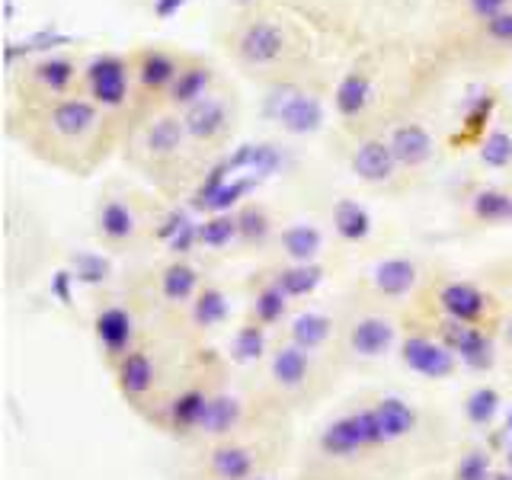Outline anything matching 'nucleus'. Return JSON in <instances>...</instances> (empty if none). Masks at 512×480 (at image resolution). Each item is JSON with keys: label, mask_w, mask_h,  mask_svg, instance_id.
Segmentation results:
<instances>
[{"label": "nucleus", "mask_w": 512, "mask_h": 480, "mask_svg": "<svg viewBox=\"0 0 512 480\" xmlns=\"http://www.w3.org/2000/svg\"><path fill=\"white\" fill-rule=\"evenodd\" d=\"M471 212L477 221H487V224H503L512 221V192L503 189H477L474 199H471Z\"/></svg>", "instance_id": "30"}, {"label": "nucleus", "mask_w": 512, "mask_h": 480, "mask_svg": "<svg viewBox=\"0 0 512 480\" xmlns=\"http://www.w3.org/2000/svg\"><path fill=\"white\" fill-rule=\"evenodd\" d=\"M429 276L432 272L413 256H384L365 272L362 282H356V288L394 311H410L420 301Z\"/></svg>", "instance_id": "12"}, {"label": "nucleus", "mask_w": 512, "mask_h": 480, "mask_svg": "<svg viewBox=\"0 0 512 480\" xmlns=\"http://www.w3.org/2000/svg\"><path fill=\"white\" fill-rule=\"evenodd\" d=\"M160 324H164V320L151 311V304L141 298V292L132 282L100 295L90 308L93 343L106 368L119 365L128 352L138 349Z\"/></svg>", "instance_id": "7"}, {"label": "nucleus", "mask_w": 512, "mask_h": 480, "mask_svg": "<svg viewBox=\"0 0 512 480\" xmlns=\"http://www.w3.org/2000/svg\"><path fill=\"white\" fill-rule=\"evenodd\" d=\"M208 87H212V68H208V64H186L180 77L173 80V87L167 90V96L173 106L189 109L192 103H199L202 96H208Z\"/></svg>", "instance_id": "27"}, {"label": "nucleus", "mask_w": 512, "mask_h": 480, "mask_svg": "<svg viewBox=\"0 0 512 480\" xmlns=\"http://www.w3.org/2000/svg\"><path fill=\"white\" fill-rule=\"evenodd\" d=\"M292 426L253 436L183 445L176 480H276L292 455Z\"/></svg>", "instance_id": "6"}, {"label": "nucleus", "mask_w": 512, "mask_h": 480, "mask_svg": "<svg viewBox=\"0 0 512 480\" xmlns=\"http://www.w3.org/2000/svg\"><path fill=\"white\" fill-rule=\"evenodd\" d=\"M349 170L368 186H388L404 167H400V160L388 144V138H365L352 148Z\"/></svg>", "instance_id": "20"}, {"label": "nucleus", "mask_w": 512, "mask_h": 480, "mask_svg": "<svg viewBox=\"0 0 512 480\" xmlns=\"http://www.w3.org/2000/svg\"><path fill=\"white\" fill-rule=\"evenodd\" d=\"M68 42H71V36H64V32H58V29H39V32H32V36L23 39V42H7L4 58H7V64H13L16 58H26V55H36V52H48V48L68 45Z\"/></svg>", "instance_id": "31"}, {"label": "nucleus", "mask_w": 512, "mask_h": 480, "mask_svg": "<svg viewBox=\"0 0 512 480\" xmlns=\"http://www.w3.org/2000/svg\"><path fill=\"white\" fill-rule=\"evenodd\" d=\"M205 282L208 279L202 276V269L196 263H189L186 256H173V260L148 269L132 285L138 288L141 298L151 304V311L164 320V324H176V317L189 308L192 298L202 292Z\"/></svg>", "instance_id": "10"}, {"label": "nucleus", "mask_w": 512, "mask_h": 480, "mask_svg": "<svg viewBox=\"0 0 512 480\" xmlns=\"http://www.w3.org/2000/svg\"><path fill=\"white\" fill-rule=\"evenodd\" d=\"M487 39L512 45V10L493 16V20H487Z\"/></svg>", "instance_id": "37"}, {"label": "nucleus", "mask_w": 512, "mask_h": 480, "mask_svg": "<svg viewBox=\"0 0 512 480\" xmlns=\"http://www.w3.org/2000/svg\"><path fill=\"white\" fill-rule=\"evenodd\" d=\"M288 48L285 29L272 20H253L237 39V58L247 64V68H269V64L282 61Z\"/></svg>", "instance_id": "19"}, {"label": "nucleus", "mask_w": 512, "mask_h": 480, "mask_svg": "<svg viewBox=\"0 0 512 480\" xmlns=\"http://www.w3.org/2000/svg\"><path fill=\"white\" fill-rule=\"evenodd\" d=\"M237 4H250V0H237Z\"/></svg>", "instance_id": "41"}, {"label": "nucleus", "mask_w": 512, "mask_h": 480, "mask_svg": "<svg viewBox=\"0 0 512 480\" xmlns=\"http://www.w3.org/2000/svg\"><path fill=\"white\" fill-rule=\"evenodd\" d=\"M493 106H496V96L490 90L468 96V100H464V128H468V132H480V128L487 125Z\"/></svg>", "instance_id": "34"}, {"label": "nucleus", "mask_w": 512, "mask_h": 480, "mask_svg": "<svg viewBox=\"0 0 512 480\" xmlns=\"http://www.w3.org/2000/svg\"><path fill=\"white\" fill-rule=\"evenodd\" d=\"M468 7L474 16H480V20H493V16H500L509 10V0H468Z\"/></svg>", "instance_id": "38"}, {"label": "nucleus", "mask_w": 512, "mask_h": 480, "mask_svg": "<svg viewBox=\"0 0 512 480\" xmlns=\"http://www.w3.org/2000/svg\"><path fill=\"white\" fill-rule=\"evenodd\" d=\"M368 100H372V80H368V74H362V71L346 74L333 93V106L343 119H359Z\"/></svg>", "instance_id": "25"}, {"label": "nucleus", "mask_w": 512, "mask_h": 480, "mask_svg": "<svg viewBox=\"0 0 512 480\" xmlns=\"http://www.w3.org/2000/svg\"><path fill=\"white\" fill-rule=\"evenodd\" d=\"M234 218H237V240L244 247H266L272 234H276L263 205H244Z\"/></svg>", "instance_id": "28"}, {"label": "nucleus", "mask_w": 512, "mask_h": 480, "mask_svg": "<svg viewBox=\"0 0 512 480\" xmlns=\"http://www.w3.org/2000/svg\"><path fill=\"white\" fill-rule=\"evenodd\" d=\"M250 375L256 381V388L266 394L269 404L279 413H285L288 420H298V416L327 404L336 391V381L343 378V372L336 368L330 356L301 349L282 340V336H276L266 359Z\"/></svg>", "instance_id": "4"}, {"label": "nucleus", "mask_w": 512, "mask_h": 480, "mask_svg": "<svg viewBox=\"0 0 512 480\" xmlns=\"http://www.w3.org/2000/svg\"><path fill=\"white\" fill-rule=\"evenodd\" d=\"M199 240L205 247H228L231 240H237V218L231 212L208 218L199 228Z\"/></svg>", "instance_id": "33"}, {"label": "nucleus", "mask_w": 512, "mask_h": 480, "mask_svg": "<svg viewBox=\"0 0 512 480\" xmlns=\"http://www.w3.org/2000/svg\"><path fill=\"white\" fill-rule=\"evenodd\" d=\"M13 13H16L13 0H4V16H7V20H13Z\"/></svg>", "instance_id": "40"}, {"label": "nucleus", "mask_w": 512, "mask_h": 480, "mask_svg": "<svg viewBox=\"0 0 512 480\" xmlns=\"http://www.w3.org/2000/svg\"><path fill=\"white\" fill-rule=\"evenodd\" d=\"M298 301H292V295L285 292V288L272 279V272H260L253 282H250V292H247V314L244 320L250 324L263 327L269 333H282V327L288 324V317L295 314Z\"/></svg>", "instance_id": "15"}, {"label": "nucleus", "mask_w": 512, "mask_h": 480, "mask_svg": "<svg viewBox=\"0 0 512 480\" xmlns=\"http://www.w3.org/2000/svg\"><path fill=\"white\" fill-rule=\"evenodd\" d=\"M180 64H176L173 55L160 52V48H148L141 58H138V84L144 93H164L173 87V80L180 77Z\"/></svg>", "instance_id": "22"}, {"label": "nucleus", "mask_w": 512, "mask_h": 480, "mask_svg": "<svg viewBox=\"0 0 512 480\" xmlns=\"http://www.w3.org/2000/svg\"><path fill=\"white\" fill-rule=\"evenodd\" d=\"M388 144L394 148L400 167L404 170H420L423 164H429L432 154H436V138H432L423 125L407 122L397 125L394 132L388 135Z\"/></svg>", "instance_id": "21"}, {"label": "nucleus", "mask_w": 512, "mask_h": 480, "mask_svg": "<svg viewBox=\"0 0 512 480\" xmlns=\"http://www.w3.org/2000/svg\"><path fill=\"white\" fill-rule=\"evenodd\" d=\"M333 224L346 240H359V237L368 234V212L356 202H340V205H336Z\"/></svg>", "instance_id": "32"}, {"label": "nucleus", "mask_w": 512, "mask_h": 480, "mask_svg": "<svg viewBox=\"0 0 512 480\" xmlns=\"http://www.w3.org/2000/svg\"><path fill=\"white\" fill-rule=\"evenodd\" d=\"M276 247L285 263H314L324 250V237L311 224H292L276 237Z\"/></svg>", "instance_id": "23"}, {"label": "nucleus", "mask_w": 512, "mask_h": 480, "mask_svg": "<svg viewBox=\"0 0 512 480\" xmlns=\"http://www.w3.org/2000/svg\"><path fill=\"white\" fill-rule=\"evenodd\" d=\"M333 333H336V317L333 308H295V314L288 317V324L282 327V340L295 343L301 349H311L320 352V356H330L333 349Z\"/></svg>", "instance_id": "18"}, {"label": "nucleus", "mask_w": 512, "mask_h": 480, "mask_svg": "<svg viewBox=\"0 0 512 480\" xmlns=\"http://www.w3.org/2000/svg\"><path fill=\"white\" fill-rule=\"evenodd\" d=\"M301 90L295 84H276V87H269V93L263 96V116L269 122H279L285 116V109L295 103V96Z\"/></svg>", "instance_id": "36"}, {"label": "nucleus", "mask_w": 512, "mask_h": 480, "mask_svg": "<svg viewBox=\"0 0 512 480\" xmlns=\"http://www.w3.org/2000/svg\"><path fill=\"white\" fill-rule=\"evenodd\" d=\"M202 349L205 346L186 340L176 327L160 324L138 349H132L119 365L109 368L122 404L132 410L138 420L148 423L154 410L164 404V397L173 391V384L183 378V372Z\"/></svg>", "instance_id": "2"}, {"label": "nucleus", "mask_w": 512, "mask_h": 480, "mask_svg": "<svg viewBox=\"0 0 512 480\" xmlns=\"http://www.w3.org/2000/svg\"><path fill=\"white\" fill-rule=\"evenodd\" d=\"M183 125L189 132V141L196 148H215L224 138L231 135L234 128V109L224 96L208 93L199 103H192L189 109H183Z\"/></svg>", "instance_id": "16"}, {"label": "nucleus", "mask_w": 512, "mask_h": 480, "mask_svg": "<svg viewBox=\"0 0 512 480\" xmlns=\"http://www.w3.org/2000/svg\"><path fill=\"white\" fill-rule=\"evenodd\" d=\"M269 272L298 304H301V298H308L314 292L320 279H324V269L317 263H282V266H272Z\"/></svg>", "instance_id": "24"}, {"label": "nucleus", "mask_w": 512, "mask_h": 480, "mask_svg": "<svg viewBox=\"0 0 512 480\" xmlns=\"http://www.w3.org/2000/svg\"><path fill=\"white\" fill-rule=\"evenodd\" d=\"M480 160H484L487 167H506L512 160V138L506 132H490L487 141L480 144Z\"/></svg>", "instance_id": "35"}, {"label": "nucleus", "mask_w": 512, "mask_h": 480, "mask_svg": "<svg viewBox=\"0 0 512 480\" xmlns=\"http://www.w3.org/2000/svg\"><path fill=\"white\" fill-rule=\"evenodd\" d=\"M404 314L388 304L368 298L362 288H352L333 304L336 333L330 359L343 375L372 372L397 356L400 333H404Z\"/></svg>", "instance_id": "5"}, {"label": "nucleus", "mask_w": 512, "mask_h": 480, "mask_svg": "<svg viewBox=\"0 0 512 480\" xmlns=\"http://www.w3.org/2000/svg\"><path fill=\"white\" fill-rule=\"evenodd\" d=\"M228 317H231L228 292H224V288L215 285V282H205L202 292L192 298L189 308L180 317H176V324H170V327L180 330L186 340L199 343V346H208V340H212L218 330H224Z\"/></svg>", "instance_id": "14"}, {"label": "nucleus", "mask_w": 512, "mask_h": 480, "mask_svg": "<svg viewBox=\"0 0 512 480\" xmlns=\"http://www.w3.org/2000/svg\"><path fill=\"white\" fill-rule=\"evenodd\" d=\"M413 308L426 311L429 317L442 320V324L474 327L500 333L506 320V298L490 288L487 282L464 279L455 272H432L420 301Z\"/></svg>", "instance_id": "8"}, {"label": "nucleus", "mask_w": 512, "mask_h": 480, "mask_svg": "<svg viewBox=\"0 0 512 480\" xmlns=\"http://www.w3.org/2000/svg\"><path fill=\"white\" fill-rule=\"evenodd\" d=\"M189 148L192 141L183 125V116L164 112V116H154L138 128V138L132 144V160L157 186H173L176 176L183 173Z\"/></svg>", "instance_id": "9"}, {"label": "nucleus", "mask_w": 512, "mask_h": 480, "mask_svg": "<svg viewBox=\"0 0 512 480\" xmlns=\"http://www.w3.org/2000/svg\"><path fill=\"white\" fill-rule=\"evenodd\" d=\"M109 119L93 100L64 96L36 112L29 125V148L48 164L71 173H90L109 148Z\"/></svg>", "instance_id": "3"}, {"label": "nucleus", "mask_w": 512, "mask_h": 480, "mask_svg": "<svg viewBox=\"0 0 512 480\" xmlns=\"http://www.w3.org/2000/svg\"><path fill=\"white\" fill-rule=\"evenodd\" d=\"M397 359L410 368L413 375H423L432 381L455 378L461 362L455 359V352L445 346L442 333L432 324V317L423 314L420 308H410L404 314V333H400Z\"/></svg>", "instance_id": "11"}, {"label": "nucleus", "mask_w": 512, "mask_h": 480, "mask_svg": "<svg viewBox=\"0 0 512 480\" xmlns=\"http://www.w3.org/2000/svg\"><path fill=\"white\" fill-rule=\"evenodd\" d=\"M93 231L112 253H135L148 237H160L141 218L138 205L128 196H106L93 208Z\"/></svg>", "instance_id": "13"}, {"label": "nucleus", "mask_w": 512, "mask_h": 480, "mask_svg": "<svg viewBox=\"0 0 512 480\" xmlns=\"http://www.w3.org/2000/svg\"><path fill=\"white\" fill-rule=\"evenodd\" d=\"M279 125L288 135H314L320 125H324V103L311 93H298L295 103L285 109V116L279 119Z\"/></svg>", "instance_id": "26"}, {"label": "nucleus", "mask_w": 512, "mask_h": 480, "mask_svg": "<svg viewBox=\"0 0 512 480\" xmlns=\"http://www.w3.org/2000/svg\"><path fill=\"white\" fill-rule=\"evenodd\" d=\"M445 458L452 426L442 413L404 391L368 388L314 426L295 480H407Z\"/></svg>", "instance_id": "1"}, {"label": "nucleus", "mask_w": 512, "mask_h": 480, "mask_svg": "<svg viewBox=\"0 0 512 480\" xmlns=\"http://www.w3.org/2000/svg\"><path fill=\"white\" fill-rule=\"evenodd\" d=\"M186 7V0H154V16L157 20H170Z\"/></svg>", "instance_id": "39"}, {"label": "nucleus", "mask_w": 512, "mask_h": 480, "mask_svg": "<svg viewBox=\"0 0 512 480\" xmlns=\"http://www.w3.org/2000/svg\"><path fill=\"white\" fill-rule=\"evenodd\" d=\"M84 77L90 100L100 109H122L128 103L132 77H128V64L119 55H93Z\"/></svg>", "instance_id": "17"}, {"label": "nucleus", "mask_w": 512, "mask_h": 480, "mask_svg": "<svg viewBox=\"0 0 512 480\" xmlns=\"http://www.w3.org/2000/svg\"><path fill=\"white\" fill-rule=\"evenodd\" d=\"M74 77H77V68H74V61H68V58H42L36 68H32V80H36V84L45 93H52V96L68 93L71 84H74Z\"/></svg>", "instance_id": "29"}]
</instances>
